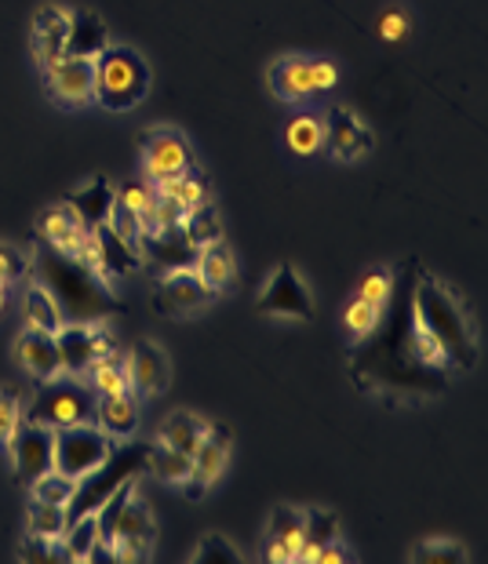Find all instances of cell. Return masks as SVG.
Listing matches in <instances>:
<instances>
[{
    "mask_svg": "<svg viewBox=\"0 0 488 564\" xmlns=\"http://www.w3.org/2000/svg\"><path fill=\"white\" fill-rule=\"evenodd\" d=\"M415 262L404 267V281L390 295V321L365 339H357L350 354V379L365 393H387V398H437L448 390L452 365L445 361L442 346L423 328L412 306Z\"/></svg>",
    "mask_w": 488,
    "mask_h": 564,
    "instance_id": "1",
    "label": "cell"
},
{
    "mask_svg": "<svg viewBox=\"0 0 488 564\" xmlns=\"http://www.w3.org/2000/svg\"><path fill=\"white\" fill-rule=\"evenodd\" d=\"M412 306L420 324L434 335L437 346H442L452 371H470L478 365V332H474L467 310H463L456 292L445 288L434 273H426L420 262H415Z\"/></svg>",
    "mask_w": 488,
    "mask_h": 564,
    "instance_id": "2",
    "label": "cell"
},
{
    "mask_svg": "<svg viewBox=\"0 0 488 564\" xmlns=\"http://www.w3.org/2000/svg\"><path fill=\"white\" fill-rule=\"evenodd\" d=\"M37 270H41V284L52 292L58 310H66L69 321H102L113 310L110 281L91 273L88 267H80L66 251L44 245L37 251Z\"/></svg>",
    "mask_w": 488,
    "mask_h": 564,
    "instance_id": "3",
    "label": "cell"
},
{
    "mask_svg": "<svg viewBox=\"0 0 488 564\" xmlns=\"http://www.w3.org/2000/svg\"><path fill=\"white\" fill-rule=\"evenodd\" d=\"M150 66L135 47L110 44L95 58V102L110 113H128L147 99Z\"/></svg>",
    "mask_w": 488,
    "mask_h": 564,
    "instance_id": "4",
    "label": "cell"
},
{
    "mask_svg": "<svg viewBox=\"0 0 488 564\" xmlns=\"http://www.w3.org/2000/svg\"><path fill=\"white\" fill-rule=\"evenodd\" d=\"M147 448L150 444H128L121 452H110V459L102 466H95L91 474H85L77 481V491L74 499L66 502V524H74L77 518H85V513H95L106 502V496L128 481V477H142L147 474Z\"/></svg>",
    "mask_w": 488,
    "mask_h": 564,
    "instance_id": "5",
    "label": "cell"
},
{
    "mask_svg": "<svg viewBox=\"0 0 488 564\" xmlns=\"http://www.w3.org/2000/svg\"><path fill=\"white\" fill-rule=\"evenodd\" d=\"M91 415H95V390L88 387V382H80L77 376L47 379L44 387L33 393L26 412H22L26 423H41V426H52V430L91 423Z\"/></svg>",
    "mask_w": 488,
    "mask_h": 564,
    "instance_id": "6",
    "label": "cell"
},
{
    "mask_svg": "<svg viewBox=\"0 0 488 564\" xmlns=\"http://www.w3.org/2000/svg\"><path fill=\"white\" fill-rule=\"evenodd\" d=\"M339 84V66L321 55H281L270 66V88L284 102H303L311 95L332 91Z\"/></svg>",
    "mask_w": 488,
    "mask_h": 564,
    "instance_id": "7",
    "label": "cell"
},
{
    "mask_svg": "<svg viewBox=\"0 0 488 564\" xmlns=\"http://www.w3.org/2000/svg\"><path fill=\"white\" fill-rule=\"evenodd\" d=\"M113 452V437L99 430L95 423H77L55 430V463L52 470L74 477L80 481L85 474H91L95 466H102Z\"/></svg>",
    "mask_w": 488,
    "mask_h": 564,
    "instance_id": "8",
    "label": "cell"
},
{
    "mask_svg": "<svg viewBox=\"0 0 488 564\" xmlns=\"http://www.w3.org/2000/svg\"><path fill=\"white\" fill-rule=\"evenodd\" d=\"M55 346H58L63 376L80 379L102 354H110L117 343H113V335L106 332L102 321H63L55 328Z\"/></svg>",
    "mask_w": 488,
    "mask_h": 564,
    "instance_id": "9",
    "label": "cell"
},
{
    "mask_svg": "<svg viewBox=\"0 0 488 564\" xmlns=\"http://www.w3.org/2000/svg\"><path fill=\"white\" fill-rule=\"evenodd\" d=\"M139 153H142V172H147L150 183L178 178L197 167L194 147H189V139L175 128H150L147 135L139 139Z\"/></svg>",
    "mask_w": 488,
    "mask_h": 564,
    "instance_id": "10",
    "label": "cell"
},
{
    "mask_svg": "<svg viewBox=\"0 0 488 564\" xmlns=\"http://www.w3.org/2000/svg\"><path fill=\"white\" fill-rule=\"evenodd\" d=\"M256 310L267 317L311 321L314 317V299H311V288H306L300 273H295V267L281 262V267L270 273V281L263 284V292H259Z\"/></svg>",
    "mask_w": 488,
    "mask_h": 564,
    "instance_id": "11",
    "label": "cell"
},
{
    "mask_svg": "<svg viewBox=\"0 0 488 564\" xmlns=\"http://www.w3.org/2000/svg\"><path fill=\"white\" fill-rule=\"evenodd\" d=\"M8 448H11V466H15V481L30 485V481H37L41 474L52 470L55 430L41 426V423H26V419H22L19 430L8 441Z\"/></svg>",
    "mask_w": 488,
    "mask_h": 564,
    "instance_id": "12",
    "label": "cell"
},
{
    "mask_svg": "<svg viewBox=\"0 0 488 564\" xmlns=\"http://www.w3.org/2000/svg\"><path fill=\"white\" fill-rule=\"evenodd\" d=\"M212 299H216V292L197 278V270H169L158 292H153V310L161 317H194Z\"/></svg>",
    "mask_w": 488,
    "mask_h": 564,
    "instance_id": "13",
    "label": "cell"
},
{
    "mask_svg": "<svg viewBox=\"0 0 488 564\" xmlns=\"http://www.w3.org/2000/svg\"><path fill=\"white\" fill-rule=\"evenodd\" d=\"M44 80L58 106L80 110V106L95 102V58H77V55L55 58L52 66H44Z\"/></svg>",
    "mask_w": 488,
    "mask_h": 564,
    "instance_id": "14",
    "label": "cell"
},
{
    "mask_svg": "<svg viewBox=\"0 0 488 564\" xmlns=\"http://www.w3.org/2000/svg\"><path fill=\"white\" fill-rule=\"evenodd\" d=\"M321 124H325V147L336 161L350 164V161L368 158V153L376 150L372 128H368L354 110H347V106H332V110H325Z\"/></svg>",
    "mask_w": 488,
    "mask_h": 564,
    "instance_id": "15",
    "label": "cell"
},
{
    "mask_svg": "<svg viewBox=\"0 0 488 564\" xmlns=\"http://www.w3.org/2000/svg\"><path fill=\"white\" fill-rule=\"evenodd\" d=\"M153 518L147 510V502H139L135 496L124 502L121 518L113 524V539H110V550L117 561H147L150 557V546H153Z\"/></svg>",
    "mask_w": 488,
    "mask_h": 564,
    "instance_id": "16",
    "label": "cell"
},
{
    "mask_svg": "<svg viewBox=\"0 0 488 564\" xmlns=\"http://www.w3.org/2000/svg\"><path fill=\"white\" fill-rule=\"evenodd\" d=\"M128 376H132V393H139V398H161L172 382L169 354L158 343L139 339L132 354H128Z\"/></svg>",
    "mask_w": 488,
    "mask_h": 564,
    "instance_id": "17",
    "label": "cell"
},
{
    "mask_svg": "<svg viewBox=\"0 0 488 564\" xmlns=\"http://www.w3.org/2000/svg\"><path fill=\"white\" fill-rule=\"evenodd\" d=\"M66 37H69V11L66 8L41 4L33 11L30 44H33V58L41 63V69L66 55Z\"/></svg>",
    "mask_w": 488,
    "mask_h": 564,
    "instance_id": "18",
    "label": "cell"
},
{
    "mask_svg": "<svg viewBox=\"0 0 488 564\" xmlns=\"http://www.w3.org/2000/svg\"><path fill=\"white\" fill-rule=\"evenodd\" d=\"M139 251H142V259L158 262V267L169 273V270H194L200 248L183 234V226H172V230L142 234Z\"/></svg>",
    "mask_w": 488,
    "mask_h": 564,
    "instance_id": "19",
    "label": "cell"
},
{
    "mask_svg": "<svg viewBox=\"0 0 488 564\" xmlns=\"http://www.w3.org/2000/svg\"><path fill=\"white\" fill-rule=\"evenodd\" d=\"M230 444H234L230 430L208 423L205 437H200L197 452H194V459H189V463H194V466H189V481H197L205 488L216 485L223 477V470H226V463H230Z\"/></svg>",
    "mask_w": 488,
    "mask_h": 564,
    "instance_id": "20",
    "label": "cell"
},
{
    "mask_svg": "<svg viewBox=\"0 0 488 564\" xmlns=\"http://www.w3.org/2000/svg\"><path fill=\"white\" fill-rule=\"evenodd\" d=\"M15 354H19L22 368H26L37 382H47V379L63 376V365H58V346H55V332L26 328V332L19 335Z\"/></svg>",
    "mask_w": 488,
    "mask_h": 564,
    "instance_id": "21",
    "label": "cell"
},
{
    "mask_svg": "<svg viewBox=\"0 0 488 564\" xmlns=\"http://www.w3.org/2000/svg\"><path fill=\"white\" fill-rule=\"evenodd\" d=\"M88 234V226L80 223V215L69 208V204H52V208H44L41 215V237H44V245H52L58 251H66V256H74L77 245H80V237Z\"/></svg>",
    "mask_w": 488,
    "mask_h": 564,
    "instance_id": "22",
    "label": "cell"
},
{
    "mask_svg": "<svg viewBox=\"0 0 488 564\" xmlns=\"http://www.w3.org/2000/svg\"><path fill=\"white\" fill-rule=\"evenodd\" d=\"M91 423L106 430L110 437H132L139 430V398L135 393H117V398H95Z\"/></svg>",
    "mask_w": 488,
    "mask_h": 564,
    "instance_id": "23",
    "label": "cell"
},
{
    "mask_svg": "<svg viewBox=\"0 0 488 564\" xmlns=\"http://www.w3.org/2000/svg\"><path fill=\"white\" fill-rule=\"evenodd\" d=\"M110 47V30L99 15L91 11H69V37H66V55L77 58H99Z\"/></svg>",
    "mask_w": 488,
    "mask_h": 564,
    "instance_id": "24",
    "label": "cell"
},
{
    "mask_svg": "<svg viewBox=\"0 0 488 564\" xmlns=\"http://www.w3.org/2000/svg\"><path fill=\"white\" fill-rule=\"evenodd\" d=\"M113 200H117V194H113V186H110V178H106V175L88 178L85 186L74 189V194L66 197V204L80 215V223H85L88 230H95V226L106 223V215H110Z\"/></svg>",
    "mask_w": 488,
    "mask_h": 564,
    "instance_id": "25",
    "label": "cell"
},
{
    "mask_svg": "<svg viewBox=\"0 0 488 564\" xmlns=\"http://www.w3.org/2000/svg\"><path fill=\"white\" fill-rule=\"evenodd\" d=\"M88 387L95 390V398H117V393H132V376H128V357L117 350L102 354L88 371Z\"/></svg>",
    "mask_w": 488,
    "mask_h": 564,
    "instance_id": "26",
    "label": "cell"
},
{
    "mask_svg": "<svg viewBox=\"0 0 488 564\" xmlns=\"http://www.w3.org/2000/svg\"><path fill=\"white\" fill-rule=\"evenodd\" d=\"M194 270H197V278L205 281L212 292H230V284L237 278V262H234V251L230 245H205L197 251V262H194Z\"/></svg>",
    "mask_w": 488,
    "mask_h": 564,
    "instance_id": "27",
    "label": "cell"
},
{
    "mask_svg": "<svg viewBox=\"0 0 488 564\" xmlns=\"http://www.w3.org/2000/svg\"><path fill=\"white\" fill-rule=\"evenodd\" d=\"M205 430H208V423L200 419L197 412H172L169 419L161 423V430H158V437L169 444V448H175V452H183V455H189L194 459V452H197V444H200V437H205Z\"/></svg>",
    "mask_w": 488,
    "mask_h": 564,
    "instance_id": "28",
    "label": "cell"
},
{
    "mask_svg": "<svg viewBox=\"0 0 488 564\" xmlns=\"http://www.w3.org/2000/svg\"><path fill=\"white\" fill-rule=\"evenodd\" d=\"M95 237H99V251H102V270L106 278H113V273H139L142 270V251L135 245H124L121 237H117L110 226H95Z\"/></svg>",
    "mask_w": 488,
    "mask_h": 564,
    "instance_id": "29",
    "label": "cell"
},
{
    "mask_svg": "<svg viewBox=\"0 0 488 564\" xmlns=\"http://www.w3.org/2000/svg\"><path fill=\"white\" fill-rule=\"evenodd\" d=\"M117 200L124 204V208H132L139 215V226L142 234H158V223H153V208H158V186L150 183V178H128V183L113 186Z\"/></svg>",
    "mask_w": 488,
    "mask_h": 564,
    "instance_id": "30",
    "label": "cell"
},
{
    "mask_svg": "<svg viewBox=\"0 0 488 564\" xmlns=\"http://www.w3.org/2000/svg\"><path fill=\"white\" fill-rule=\"evenodd\" d=\"M189 466H194L189 463V455L169 448L164 441L147 448V474L158 477V481H164V485H183L189 477Z\"/></svg>",
    "mask_w": 488,
    "mask_h": 564,
    "instance_id": "31",
    "label": "cell"
},
{
    "mask_svg": "<svg viewBox=\"0 0 488 564\" xmlns=\"http://www.w3.org/2000/svg\"><path fill=\"white\" fill-rule=\"evenodd\" d=\"M332 539H339V518L332 510H321V507H306L303 510V557L300 561H311L314 554Z\"/></svg>",
    "mask_w": 488,
    "mask_h": 564,
    "instance_id": "32",
    "label": "cell"
},
{
    "mask_svg": "<svg viewBox=\"0 0 488 564\" xmlns=\"http://www.w3.org/2000/svg\"><path fill=\"white\" fill-rule=\"evenodd\" d=\"M63 324V310L52 299V292L37 281L26 288V328H41V332H55Z\"/></svg>",
    "mask_w": 488,
    "mask_h": 564,
    "instance_id": "33",
    "label": "cell"
},
{
    "mask_svg": "<svg viewBox=\"0 0 488 564\" xmlns=\"http://www.w3.org/2000/svg\"><path fill=\"white\" fill-rule=\"evenodd\" d=\"M284 139H289L292 153L311 158V153H317L321 147H325V124H321L317 113H300V117H292L289 128H284Z\"/></svg>",
    "mask_w": 488,
    "mask_h": 564,
    "instance_id": "34",
    "label": "cell"
},
{
    "mask_svg": "<svg viewBox=\"0 0 488 564\" xmlns=\"http://www.w3.org/2000/svg\"><path fill=\"white\" fill-rule=\"evenodd\" d=\"M153 186H158V194L175 197L186 212L197 208V204H208L212 200L208 178L197 175V172H186V175H178V178H161V183H153Z\"/></svg>",
    "mask_w": 488,
    "mask_h": 564,
    "instance_id": "35",
    "label": "cell"
},
{
    "mask_svg": "<svg viewBox=\"0 0 488 564\" xmlns=\"http://www.w3.org/2000/svg\"><path fill=\"white\" fill-rule=\"evenodd\" d=\"M58 543H63L69 561H88L95 543H99V518H95V513H85V518H77L74 524H66V532Z\"/></svg>",
    "mask_w": 488,
    "mask_h": 564,
    "instance_id": "36",
    "label": "cell"
},
{
    "mask_svg": "<svg viewBox=\"0 0 488 564\" xmlns=\"http://www.w3.org/2000/svg\"><path fill=\"white\" fill-rule=\"evenodd\" d=\"M183 234H186L197 248L223 241V223H219L216 208H212V200H208V204H197V208H189V212H186Z\"/></svg>",
    "mask_w": 488,
    "mask_h": 564,
    "instance_id": "37",
    "label": "cell"
},
{
    "mask_svg": "<svg viewBox=\"0 0 488 564\" xmlns=\"http://www.w3.org/2000/svg\"><path fill=\"white\" fill-rule=\"evenodd\" d=\"M30 496L37 499V502H52V507H66L69 499H74V491H77V481L74 477H66V474H58V470H47L41 474L37 481H30Z\"/></svg>",
    "mask_w": 488,
    "mask_h": 564,
    "instance_id": "38",
    "label": "cell"
},
{
    "mask_svg": "<svg viewBox=\"0 0 488 564\" xmlns=\"http://www.w3.org/2000/svg\"><path fill=\"white\" fill-rule=\"evenodd\" d=\"M26 532L30 535H44V539H63V532H66V510L52 507V502H37V499H33L30 518H26Z\"/></svg>",
    "mask_w": 488,
    "mask_h": 564,
    "instance_id": "39",
    "label": "cell"
},
{
    "mask_svg": "<svg viewBox=\"0 0 488 564\" xmlns=\"http://www.w3.org/2000/svg\"><path fill=\"white\" fill-rule=\"evenodd\" d=\"M379 321H383V306L376 303H365V299H350V306L343 310V324H347V332L354 339H365V335H372L379 328Z\"/></svg>",
    "mask_w": 488,
    "mask_h": 564,
    "instance_id": "40",
    "label": "cell"
},
{
    "mask_svg": "<svg viewBox=\"0 0 488 564\" xmlns=\"http://www.w3.org/2000/svg\"><path fill=\"white\" fill-rule=\"evenodd\" d=\"M415 564H463L467 561V546L456 539H426L423 546L412 550Z\"/></svg>",
    "mask_w": 488,
    "mask_h": 564,
    "instance_id": "41",
    "label": "cell"
},
{
    "mask_svg": "<svg viewBox=\"0 0 488 564\" xmlns=\"http://www.w3.org/2000/svg\"><path fill=\"white\" fill-rule=\"evenodd\" d=\"M390 295H394V273L383 270V267L368 270L365 278H361V284H357V299H365V303L387 306Z\"/></svg>",
    "mask_w": 488,
    "mask_h": 564,
    "instance_id": "42",
    "label": "cell"
},
{
    "mask_svg": "<svg viewBox=\"0 0 488 564\" xmlns=\"http://www.w3.org/2000/svg\"><path fill=\"white\" fill-rule=\"evenodd\" d=\"M292 535H303V510L300 507H273L270 521H267V539H292Z\"/></svg>",
    "mask_w": 488,
    "mask_h": 564,
    "instance_id": "43",
    "label": "cell"
},
{
    "mask_svg": "<svg viewBox=\"0 0 488 564\" xmlns=\"http://www.w3.org/2000/svg\"><path fill=\"white\" fill-rule=\"evenodd\" d=\"M106 226L121 237L124 245H135L139 248V237H142V226H139V215L132 212V208H124L121 200H113V208H110V215H106Z\"/></svg>",
    "mask_w": 488,
    "mask_h": 564,
    "instance_id": "44",
    "label": "cell"
},
{
    "mask_svg": "<svg viewBox=\"0 0 488 564\" xmlns=\"http://www.w3.org/2000/svg\"><path fill=\"white\" fill-rule=\"evenodd\" d=\"M15 557L19 561H69L66 557V550L58 546V539H44V535H30L26 532V539L19 543V550H15Z\"/></svg>",
    "mask_w": 488,
    "mask_h": 564,
    "instance_id": "45",
    "label": "cell"
},
{
    "mask_svg": "<svg viewBox=\"0 0 488 564\" xmlns=\"http://www.w3.org/2000/svg\"><path fill=\"white\" fill-rule=\"evenodd\" d=\"M22 423V401L11 387H0V448H8L11 434Z\"/></svg>",
    "mask_w": 488,
    "mask_h": 564,
    "instance_id": "46",
    "label": "cell"
},
{
    "mask_svg": "<svg viewBox=\"0 0 488 564\" xmlns=\"http://www.w3.org/2000/svg\"><path fill=\"white\" fill-rule=\"evenodd\" d=\"M241 554L226 543L223 535H200V543H197V550L189 554V561L194 564H205V561H237Z\"/></svg>",
    "mask_w": 488,
    "mask_h": 564,
    "instance_id": "47",
    "label": "cell"
},
{
    "mask_svg": "<svg viewBox=\"0 0 488 564\" xmlns=\"http://www.w3.org/2000/svg\"><path fill=\"white\" fill-rule=\"evenodd\" d=\"M409 15H404L401 8H390L383 11V19H379V37H383L387 44H401L404 37H409Z\"/></svg>",
    "mask_w": 488,
    "mask_h": 564,
    "instance_id": "48",
    "label": "cell"
},
{
    "mask_svg": "<svg viewBox=\"0 0 488 564\" xmlns=\"http://www.w3.org/2000/svg\"><path fill=\"white\" fill-rule=\"evenodd\" d=\"M186 219V208L169 194H158V208H153V223L158 230H172V226H183Z\"/></svg>",
    "mask_w": 488,
    "mask_h": 564,
    "instance_id": "49",
    "label": "cell"
},
{
    "mask_svg": "<svg viewBox=\"0 0 488 564\" xmlns=\"http://www.w3.org/2000/svg\"><path fill=\"white\" fill-rule=\"evenodd\" d=\"M26 270H30V262H26V256H22L19 248L0 245V281L11 284V281H19Z\"/></svg>",
    "mask_w": 488,
    "mask_h": 564,
    "instance_id": "50",
    "label": "cell"
},
{
    "mask_svg": "<svg viewBox=\"0 0 488 564\" xmlns=\"http://www.w3.org/2000/svg\"><path fill=\"white\" fill-rule=\"evenodd\" d=\"M311 561H314V564H350V561H354V554H350L347 546L339 543V539H332V543L321 546Z\"/></svg>",
    "mask_w": 488,
    "mask_h": 564,
    "instance_id": "51",
    "label": "cell"
},
{
    "mask_svg": "<svg viewBox=\"0 0 488 564\" xmlns=\"http://www.w3.org/2000/svg\"><path fill=\"white\" fill-rule=\"evenodd\" d=\"M259 557H263L267 564H289V561H292L281 539H267V543H263V554H259Z\"/></svg>",
    "mask_w": 488,
    "mask_h": 564,
    "instance_id": "52",
    "label": "cell"
},
{
    "mask_svg": "<svg viewBox=\"0 0 488 564\" xmlns=\"http://www.w3.org/2000/svg\"><path fill=\"white\" fill-rule=\"evenodd\" d=\"M4 299H8V284L0 281V310H4Z\"/></svg>",
    "mask_w": 488,
    "mask_h": 564,
    "instance_id": "53",
    "label": "cell"
}]
</instances>
